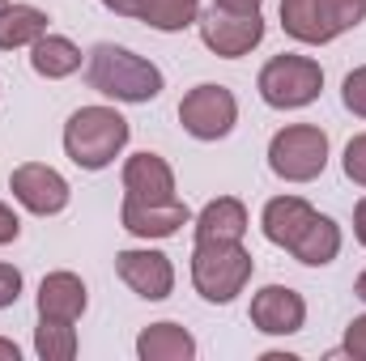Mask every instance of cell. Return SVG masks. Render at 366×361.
Returning <instances> with one entry per match:
<instances>
[{
    "instance_id": "obj_12",
    "label": "cell",
    "mask_w": 366,
    "mask_h": 361,
    "mask_svg": "<svg viewBox=\"0 0 366 361\" xmlns=\"http://www.w3.org/2000/svg\"><path fill=\"white\" fill-rule=\"evenodd\" d=\"M119 221L128 234L137 238H175L183 225L192 221L187 204L183 200H167V204H145V200H128L124 195V208H119Z\"/></svg>"
},
{
    "instance_id": "obj_21",
    "label": "cell",
    "mask_w": 366,
    "mask_h": 361,
    "mask_svg": "<svg viewBox=\"0 0 366 361\" xmlns=\"http://www.w3.org/2000/svg\"><path fill=\"white\" fill-rule=\"evenodd\" d=\"M149 30H162V34H179L192 21H200V0H141V13H137Z\"/></svg>"
},
{
    "instance_id": "obj_5",
    "label": "cell",
    "mask_w": 366,
    "mask_h": 361,
    "mask_svg": "<svg viewBox=\"0 0 366 361\" xmlns=\"http://www.w3.org/2000/svg\"><path fill=\"white\" fill-rule=\"evenodd\" d=\"M328 166V132L320 123H290L269 141V171L285 183H311Z\"/></svg>"
},
{
    "instance_id": "obj_25",
    "label": "cell",
    "mask_w": 366,
    "mask_h": 361,
    "mask_svg": "<svg viewBox=\"0 0 366 361\" xmlns=\"http://www.w3.org/2000/svg\"><path fill=\"white\" fill-rule=\"evenodd\" d=\"M341 166H345V179L366 187V132H358L350 145H345V158H341Z\"/></svg>"
},
{
    "instance_id": "obj_19",
    "label": "cell",
    "mask_w": 366,
    "mask_h": 361,
    "mask_svg": "<svg viewBox=\"0 0 366 361\" xmlns=\"http://www.w3.org/2000/svg\"><path fill=\"white\" fill-rule=\"evenodd\" d=\"M137 357L141 361H192L196 357V340L179 323H149L137 336Z\"/></svg>"
},
{
    "instance_id": "obj_34",
    "label": "cell",
    "mask_w": 366,
    "mask_h": 361,
    "mask_svg": "<svg viewBox=\"0 0 366 361\" xmlns=\"http://www.w3.org/2000/svg\"><path fill=\"white\" fill-rule=\"evenodd\" d=\"M4 4H9V0H0V9H4Z\"/></svg>"
},
{
    "instance_id": "obj_9",
    "label": "cell",
    "mask_w": 366,
    "mask_h": 361,
    "mask_svg": "<svg viewBox=\"0 0 366 361\" xmlns=\"http://www.w3.org/2000/svg\"><path fill=\"white\" fill-rule=\"evenodd\" d=\"M115 272L145 302H162L175 289V264L162 251H154V247H128V251H119L115 255Z\"/></svg>"
},
{
    "instance_id": "obj_24",
    "label": "cell",
    "mask_w": 366,
    "mask_h": 361,
    "mask_svg": "<svg viewBox=\"0 0 366 361\" xmlns=\"http://www.w3.org/2000/svg\"><path fill=\"white\" fill-rule=\"evenodd\" d=\"M341 102H345V111H354L358 119H366V64L354 68V73L341 81Z\"/></svg>"
},
{
    "instance_id": "obj_1",
    "label": "cell",
    "mask_w": 366,
    "mask_h": 361,
    "mask_svg": "<svg viewBox=\"0 0 366 361\" xmlns=\"http://www.w3.org/2000/svg\"><path fill=\"white\" fill-rule=\"evenodd\" d=\"M86 81L90 90H98L102 98H115V102H154L167 86L154 60L128 47H115V43H98L86 56Z\"/></svg>"
},
{
    "instance_id": "obj_15",
    "label": "cell",
    "mask_w": 366,
    "mask_h": 361,
    "mask_svg": "<svg viewBox=\"0 0 366 361\" xmlns=\"http://www.w3.org/2000/svg\"><path fill=\"white\" fill-rule=\"evenodd\" d=\"M315 217V208L302 200V195H277L264 204V213H260V230H264V238L273 243V247H294V238L307 230V221Z\"/></svg>"
},
{
    "instance_id": "obj_26",
    "label": "cell",
    "mask_w": 366,
    "mask_h": 361,
    "mask_svg": "<svg viewBox=\"0 0 366 361\" xmlns=\"http://www.w3.org/2000/svg\"><path fill=\"white\" fill-rule=\"evenodd\" d=\"M345 353L366 361V315H354L350 319V327H345Z\"/></svg>"
},
{
    "instance_id": "obj_6",
    "label": "cell",
    "mask_w": 366,
    "mask_h": 361,
    "mask_svg": "<svg viewBox=\"0 0 366 361\" xmlns=\"http://www.w3.org/2000/svg\"><path fill=\"white\" fill-rule=\"evenodd\" d=\"M179 123H183V132L196 136V141H222L239 123V102H234V93L226 90V86L204 81V86L183 93Z\"/></svg>"
},
{
    "instance_id": "obj_23",
    "label": "cell",
    "mask_w": 366,
    "mask_h": 361,
    "mask_svg": "<svg viewBox=\"0 0 366 361\" xmlns=\"http://www.w3.org/2000/svg\"><path fill=\"white\" fill-rule=\"evenodd\" d=\"M324 13H328L332 30L345 34V30H354V26L366 21V0H324Z\"/></svg>"
},
{
    "instance_id": "obj_13",
    "label": "cell",
    "mask_w": 366,
    "mask_h": 361,
    "mask_svg": "<svg viewBox=\"0 0 366 361\" xmlns=\"http://www.w3.org/2000/svg\"><path fill=\"white\" fill-rule=\"evenodd\" d=\"M90 298H86V280L77 272H47L39 285V319H60V323H77L86 315Z\"/></svg>"
},
{
    "instance_id": "obj_28",
    "label": "cell",
    "mask_w": 366,
    "mask_h": 361,
    "mask_svg": "<svg viewBox=\"0 0 366 361\" xmlns=\"http://www.w3.org/2000/svg\"><path fill=\"white\" fill-rule=\"evenodd\" d=\"M17 234H21V221H17V213L0 200V247H9V243H17Z\"/></svg>"
},
{
    "instance_id": "obj_7",
    "label": "cell",
    "mask_w": 366,
    "mask_h": 361,
    "mask_svg": "<svg viewBox=\"0 0 366 361\" xmlns=\"http://www.w3.org/2000/svg\"><path fill=\"white\" fill-rule=\"evenodd\" d=\"M264 39V17L260 13H230V9H209L200 17V43L222 56V60H239L252 47H260Z\"/></svg>"
},
{
    "instance_id": "obj_17",
    "label": "cell",
    "mask_w": 366,
    "mask_h": 361,
    "mask_svg": "<svg viewBox=\"0 0 366 361\" xmlns=\"http://www.w3.org/2000/svg\"><path fill=\"white\" fill-rule=\"evenodd\" d=\"M290 255H294L298 264H307V268H324V264H332V260L341 255V225H337L332 217L315 213V217L307 221V230L294 238Z\"/></svg>"
},
{
    "instance_id": "obj_30",
    "label": "cell",
    "mask_w": 366,
    "mask_h": 361,
    "mask_svg": "<svg viewBox=\"0 0 366 361\" xmlns=\"http://www.w3.org/2000/svg\"><path fill=\"white\" fill-rule=\"evenodd\" d=\"M217 9H230V13H260L264 0H213Z\"/></svg>"
},
{
    "instance_id": "obj_18",
    "label": "cell",
    "mask_w": 366,
    "mask_h": 361,
    "mask_svg": "<svg viewBox=\"0 0 366 361\" xmlns=\"http://www.w3.org/2000/svg\"><path fill=\"white\" fill-rule=\"evenodd\" d=\"M81 47L73 43V39H64V34H43L34 47H30V68L39 73V77H47V81H64V77H73L77 68H81Z\"/></svg>"
},
{
    "instance_id": "obj_11",
    "label": "cell",
    "mask_w": 366,
    "mask_h": 361,
    "mask_svg": "<svg viewBox=\"0 0 366 361\" xmlns=\"http://www.w3.org/2000/svg\"><path fill=\"white\" fill-rule=\"evenodd\" d=\"M124 195L128 200H145V204H167V200H179L175 195V171L167 158L158 153H132L124 162Z\"/></svg>"
},
{
    "instance_id": "obj_33",
    "label": "cell",
    "mask_w": 366,
    "mask_h": 361,
    "mask_svg": "<svg viewBox=\"0 0 366 361\" xmlns=\"http://www.w3.org/2000/svg\"><path fill=\"white\" fill-rule=\"evenodd\" d=\"M354 293H358V298H362V302H366V272H362V276H358V280H354Z\"/></svg>"
},
{
    "instance_id": "obj_32",
    "label": "cell",
    "mask_w": 366,
    "mask_h": 361,
    "mask_svg": "<svg viewBox=\"0 0 366 361\" xmlns=\"http://www.w3.org/2000/svg\"><path fill=\"white\" fill-rule=\"evenodd\" d=\"M17 357H21V349L13 340H0V361H17Z\"/></svg>"
},
{
    "instance_id": "obj_16",
    "label": "cell",
    "mask_w": 366,
    "mask_h": 361,
    "mask_svg": "<svg viewBox=\"0 0 366 361\" xmlns=\"http://www.w3.org/2000/svg\"><path fill=\"white\" fill-rule=\"evenodd\" d=\"M281 30L307 47H324L337 39L328 13H324V0H281Z\"/></svg>"
},
{
    "instance_id": "obj_29",
    "label": "cell",
    "mask_w": 366,
    "mask_h": 361,
    "mask_svg": "<svg viewBox=\"0 0 366 361\" xmlns=\"http://www.w3.org/2000/svg\"><path fill=\"white\" fill-rule=\"evenodd\" d=\"M102 9H111L115 17H137L141 13V0H102Z\"/></svg>"
},
{
    "instance_id": "obj_2",
    "label": "cell",
    "mask_w": 366,
    "mask_h": 361,
    "mask_svg": "<svg viewBox=\"0 0 366 361\" xmlns=\"http://www.w3.org/2000/svg\"><path fill=\"white\" fill-rule=\"evenodd\" d=\"M128 119L115 106H81L64 123V153L81 171H107L128 145Z\"/></svg>"
},
{
    "instance_id": "obj_20",
    "label": "cell",
    "mask_w": 366,
    "mask_h": 361,
    "mask_svg": "<svg viewBox=\"0 0 366 361\" xmlns=\"http://www.w3.org/2000/svg\"><path fill=\"white\" fill-rule=\"evenodd\" d=\"M47 34V13L34 4H4L0 9V51H17V47H34Z\"/></svg>"
},
{
    "instance_id": "obj_3",
    "label": "cell",
    "mask_w": 366,
    "mask_h": 361,
    "mask_svg": "<svg viewBox=\"0 0 366 361\" xmlns=\"http://www.w3.org/2000/svg\"><path fill=\"white\" fill-rule=\"evenodd\" d=\"M256 272V260L243 243H196L192 251V285L204 302L226 306L234 302Z\"/></svg>"
},
{
    "instance_id": "obj_22",
    "label": "cell",
    "mask_w": 366,
    "mask_h": 361,
    "mask_svg": "<svg viewBox=\"0 0 366 361\" xmlns=\"http://www.w3.org/2000/svg\"><path fill=\"white\" fill-rule=\"evenodd\" d=\"M34 353L43 361H73L77 357V327L60 319H39L34 327Z\"/></svg>"
},
{
    "instance_id": "obj_14",
    "label": "cell",
    "mask_w": 366,
    "mask_h": 361,
    "mask_svg": "<svg viewBox=\"0 0 366 361\" xmlns=\"http://www.w3.org/2000/svg\"><path fill=\"white\" fill-rule=\"evenodd\" d=\"M247 225V204L234 195H217L196 213V243H243Z\"/></svg>"
},
{
    "instance_id": "obj_27",
    "label": "cell",
    "mask_w": 366,
    "mask_h": 361,
    "mask_svg": "<svg viewBox=\"0 0 366 361\" xmlns=\"http://www.w3.org/2000/svg\"><path fill=\"white\" fill-rule=\"evenodd\" d=\"M17 298H21V272L13 264H0V310L13 306Z\"/></svg>"
},
{
    "instance_id": "obj_4",
    "label": "cell",
    "mask_w": 366,
    "mask_h": 361,
    "mask_svg": "<svg viewBox=\"0 0 366 361\" xmlns=\"http://www.w3.org/2000/svg\"><path fill=\"white\" fill-rule=\"evenodd\" d=\"M256 90L260 98L273 106V111H298V106H311L320 90H324V68L320 60L311 56H273L260 77H256Z\"/></svg>"
},
{
    "instance_id": "obj_31",
    "label": "cell",
    "mask_w": 366,
    "mask_h": 361,
    "mask_svg": "<svg viewBox=\"0 0 366 361\" xmlns=\"http://www.w3.org/2000/svg\"><path fill=\"white\" fill-rule=\"evenodd\" d=\"M354 238L366 247V195L358 200V208H354Z\"/></svg>"
},
{
    "instance_id": "obj_8",
    "label": "cell",
    "mask_w": 366,
    "mask_h": 361,
    "mask_svg": "<svg viewBox=\"0 0 366 361\" xmlns=\"http://www.w3.org/2000/svg\"><path fill=\"white\" fill-rule=\"evenodd\" d=\"M9 191H13V200L26 208V213H34V217H56V213H64L69 208V179L60 175V171H51L47 162H21L13 175H9Z\"/></svg>"
},
{
    "instance_id": "obj_10",
    "label": "cell",
    "mask_w": 366,
    "mask_h": 361,
    "mask_svg": "<svg viewBox=\"0 0 366 361\" xmlns=\"http://www.w3.org/2000/svg\"><path fill=\"white\" fill-rule=\"evenodd\" d=\"M307 323V302L290 285H264L252 298V327L264 336H294Z\"/></svg>"
}]
</instances>
